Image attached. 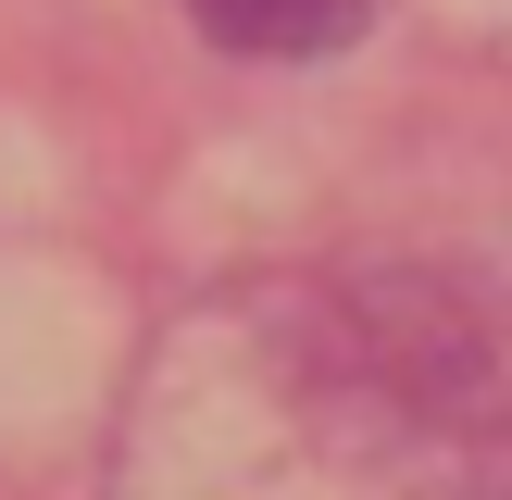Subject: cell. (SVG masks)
<instances>
[{
	"label": "cell",
	"instance_id": "2",
	"mask_svg": "<svg viewBox=\"0 0 512 500\" xmlns=\"http://www.w3.org/2000/svg\"><path fill=\"white\" fill-rule=\"evenodd\" d=\"M188 13H200V38L250 50V63H325V50L363 38L375 0H188Z\"/></svg>",
	"mask_w": 512,
	"mask_h": 500
},
{
	"label": "cell",
	"instance_id": "1",
	"mask_svg": "<svg viewBox=\"0 0 512 500\" xmlns=\"http://www.w3.org/2000/svg\"><path fill=\"white\" fill-rule=\"evenodd\" d=\"M113 500H512V325L425 263L238 275L150 338Z\"/></svg>",
	"mask_w": 512,
	"mask_h": 500
}]
</instances>
